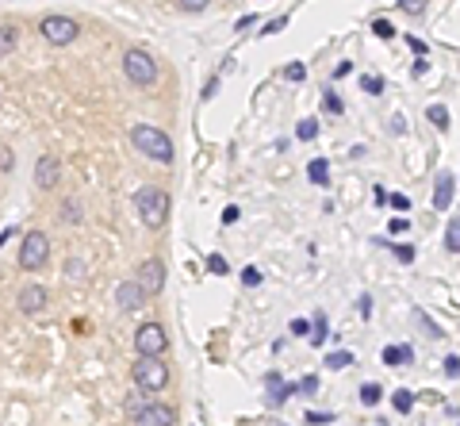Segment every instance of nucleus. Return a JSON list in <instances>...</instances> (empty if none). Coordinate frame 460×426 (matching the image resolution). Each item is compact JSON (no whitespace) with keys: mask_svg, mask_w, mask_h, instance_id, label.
<instances>
[{"mask_svg":"<svg viewBox=\"0 0 460 426\" xmlns=\"http://www.w3.org/2000/svg\"><path fill=\"white\" fill-rule=\"evenodd\" d=\"M326 315H315V338H311V346H322V338H326Z\"/></svg>","mask_w":460,"mask_h":426,"instance_id":"27","label":"nucleus"},{"mask_svg":"<svg viewBox=\"0 0 460 426\" xmlns=\"http://www.w3.org/2000/svg\"><path fill=\"white\" fill-rule=\"evenodd\" d=\"M62 223H69V227H73V223H81V204H73V200H69V204H62Z\"/></svg>","mask_w":460,"mask_h":426,"instance_id":"24","label":"nucleus"},{"mask_svg":"<svg viewBox=\"0 0 460 426\" xmlns=\"http://www.w3.org/2000/svg\"><path fill=\"white\" fill-rule=\"evenodd\" d=\"M50 258V242H46V234L42 231H31L24 238V246H19V265L27 269V273H35V269H42Z\"/></svg>","mask_w":460,"mask_h":426,"instance_id":"4","label":"nucleus"},{"mask_svg":"<svg viewBox=\"0 0 460 426\" xmlns=\"http://www.w3.org/2000/svg\"><path fill=\"white\" fill-rule=\"evenodd\" d=\"M146 288H142V281L134 276V281L119 284V292H115V303H119V311H139L142 303H146Z\"/></svg>","mask_w":460,"mask_h":426,"instance_id":"8","label":"nucleus"},{"mask_svg":"<svg viewBox=\"0 0 460 426\" xmlns=\"http://www.w3.org/2000/svg\"><path fill=\"white\" fill-rule=\"evenodd\" d=\"M411 361H414V350H411V346H387V350H384V365H411Z\"/></svg>","mask_w":460,"mask_h":426,"instance_id":"15","label":"nucleus"},{"mask_svg":"<svg viewBox=\"0 0 460 426\" xmlns=\"http://www.w3.org/2000/svg\"><path fill=\"white\" fill-rule=\"evenodd\" d=\"M445 250L460 254V219H449V227H445Z\"/></svg>","mask_w":460,"mask_h":426,"instance_id":"17","label":"nucleus"},{"mask_svg":"<svg viewBox=\"0 0 460 426\" xmlns=\"http://www.w3.org/2000/svg\"><path fill=\"white\" fill-rule=\"evenodd\" d=\"M299 392L315 396V392H319V380H315V376H303V380H299Z\"/></svg>","mask_w":460,"mask_h":426,"instance_id":"36","label":"nucleus"},{"mask_svg":"<svg viewBox=\"0 0 460 426\" xmlns=\"http://www.w3.org/2000/svg\"><path fill=\"white\" fill-rule=\"evenodd\" d=\"M181 8H184V12H204L207 0H181Z\"/></svg>","mask_w":460,"mask_h":426,"instance_id":"39","label":"nucleus"},{"mask_svg":"<svg viewBox=\"0 0 460 426\" xmlns=\"http://www.w3.org/2000/svg\"><path fill=\"white\" fill-rule=\"evenodd\" d=\"M391 407H395V411H399V415H407V411H411V407H414V396H411V392H407V388H399V392H395V396H391Z\"/></svg>","mask_w":460,"mask_h":426,"instance_id":"19","label":"nucleus"},{"mask_svg":"<svg viewBox=\"0 0 460 426\" xmlns=\"http://www.w3.org/2000/svg\"><path fill=\"white\" fill-rule=\"evenodd\" d=\"M134 426H172V407H161V403H146V407L134 415Z\"/></svg>","mask_w":460,"mask_h":426,"instance_id":"12","label":"nucleus"},{"mask_svg":"<svg viewBox=\"0 0 460 426\" xmlns=\"http://www.w3.org/2000/svg\"><path fill=\"white\" fill-rule=\"evenodd\" d=\"M296 134H299V139H303V142H311L315 134H319V119H299Z\"/></svg>","mask_w":460,"mask_h":426,"instance_id":"22","label":"nucleus"},{"mask_svg":"<svg viewBox=\"0 0 460 426\" xmlns=\"http://www.w3.org/2000/svg\"><path fill=\"white\" fill-rule=\"evenodd\" d=\"M35 184H39V188H54L57 184V161L50 158V154H42L39 166H35Z\"/></svg>","mask_w":460,"mask_h":426,"instance_id":"14","label":"nucleus"},{"mask_svg":"<svg viewBox=\"0 0 460 426\" xmlns=\"http://www.w3.org/2000/svg\"><path fill=\"white\" fill-rule=\"evenodd\" d=\"M307 330H315V323H307V319H296V323H292V335H299V338H303Z\"/></svg>","mask_w":460,"mask_h":426,"instance_id":"37","label":"nucleus"},{"mask_svg":"<svg viewBox=\"0 0 460 426\" xmlns=\"http://www.w3.org/2000/svg\"><path fill=\"white\" fill-rule=\"evenodd\" d=\"M441 369H445V376H449V380H457V376H460V357H452V353H449Z\"/></svg>","mask_w":460,"mask_h":426,"instance_id":"30","label":"nucleus"},{"mask_svg":"<svg viewBox=\"0 0 460 426\" xmlns=\"http://www.w3.org/2000/svg\"><path fill=\"white\" fill-rule=\"evenodd\" d=\"M372 31H376L380 39H395V27L387 24V19H376V24H372Z\"/></svg>","mask_w":460,"mask_h":426,"instance_id":"31","label":"nucleus"},{"mask_svg":"<svg viewBox=\"0 0 460 426\" xmlns=\"http://www.w3.org/2000/svg\"><path fill=\"white\" fill-rule=\"evenodd\" d=\"M139 281H142V288H146L150 296H157V292L165 288V265H161L157 258H146V261L139 265Z\"/></svg>","mask_w":460,"mask_h":426,"instance_id":"9","label":"nucleus"},{"mask_svg":"<svg viewBox=\"0 0 460 426\" xmlns=\"http://www.w3.org/2000/svg\"><path fill=\"white\" fill-rule=\"evenodd\" d=\"M39 31H42V39L54 42V46H69L81 27H77V19H69V16H46L39 24Z\"/></svg>","mask_w":460,"mask_h":426,"instance_id":"6","label":"nucleus"},{"mask_svg":"<svg viewBox=\"0 0 460 426\" xmlns=\"http://www.w3.org/2000/svg\"><path fill=\"white\" fill-rule=\"evenodd\" d=\"M361 315H364V319L372 315V300H369V296H361Z\"/></svg>","mask_w":460,"mask_h":426,"instance_id":"44","label":"nucleus"},{"mask_svg":"<svg viewBox=\"0 0 460 426\" xmlns=\"http://www.w3.org/2000/svg\"><path fill=\"white\" fill-rule=\"evenodd\" d=\"M238 215H242V211H238V208H234V204H230V208H227V211H222V223H227V227H230V223H238Z\"/></svg>","mask_w":460,"mask_h":426,"instance_id":"41","label":"nucleus"},{"mask_svg":"<svg viewBox=\"0 0 460 426\" xmlns=\"http://www.w3.org/2000/svg\"><path fill=\"white\" fill-rule=\"evenodd\" d=\"M134 208H139L142 223L157 231V227L165 223V215H169V196H165L161 188H154V184H146V188L134 193Z\"/></svg>","mask_w":460,"mask_h":426,"instance_id":"2","label":"nucleus"},{"mask_svg":"<svg viewBox=\"0 0 460 426\" xmlns=\"http://www.w3.org/2000/svg\"><path fill=\"white\" fill-rule=\"evenodd\" d=\"M16 303H19V311H24V315H39V311L50 303V296H46V288H39V284H27L24 292H19Z\"/></svg>","mask_w":460,"mask_h":426,"instance_id":"10","label":"nucleus"},{"mask_svg":"<svg viewBox=\"0 0 460 426\" xmlns=\"http://www.w3.org/2000/svg\"><path fill=\"white\" fill-rule=\"evenodd\" d=\"M322 104H326V112H334V116H342V96H337V92H326V96H322Z\"/></svg>","mask_w":460,"mask_h":426,"instance_id":"28","label":"nucleus"},{"mask_svg":"<svg viewBox=\"0 0 460 426\" xmlns=\"http://www.w3.org/2000/svg\"><path fill=\"white\" fill-rule=\"evenodd\" d=\"M353 361L357 357L349 350H334V353H326V361H322V365H326V369H349Z\"/></svg>","mask_w":460,"mask_h":426,"instance_id":"18","label":"nucleus"},{"mask_svg":"<svg viewBox=\"0 0 460 426\" xmlns=\"http://www.w3.org/2000/svg\"><path fill=\"white\" fill-rule=\"evenodd\" d=\"M407 42H411V51H414V54H426V42H422V39H414V35H411Z\"/></svg>","mask_w":460,"mask_h":426,"instance_id":"43","label":"nucleus"},{"mask_svg":"<svg viewBox=\"0 0 460 426\" xmlns=\"http://www.w3.org/2000/svg\"><path fill=\"white\" fill-rule=\"evenodd\" d=\"M0 51H4V54L16 51V27H12V24L0 27Z\"/></svg>","mask_w":460,"mask_h":426,"instance_id":"20","label":"nucleus"},{"mask_svg":"<svg viewBox=\"0 0 460 426\" xmlns=\"http://www.w3.org/2000/svg\"><path fill=\"white\" fill-rule=\"evenodd\" d=\"M452 193H457V177L441 173V177H437V188H434V208H437V211H449Z\"/></svg>","mask_w":460,"mask_h":426,"instance_id":"13","label":"nucleus"},{"mask_svg":"<svg viewBox=\"0 0 460 426\" xmlns=\"http://www.w3.org/2000/svg\"><path fill=\"white\" fill-rule=\"evenodd\" d=\"M242 284H246V288H257V284H261V269L246 265V269H242Z\"/></svg>","mask_w":460,"mask_h":426,"instance_id":"26","label":"nucleus"},{"mask_svg":"<svg viewBox=\"0 0 460 426\" xmlns=\"http://www.w3.org/2000/svg\"><path fill=\"white\" fill-rule=\"evenodd\" d=\"M407 227H411V223H407V219H391V234H402V231H407Z\"/></svg>","mask_w":460,"mask_h":426,"instance_id":"42","label":"nucleus"},{"mask_svg":"<svg viewBox=\"0 0 460 426\" xmlns=\"http://www.w3.org/2000/svg\"><path fill=\"white\" fill-rule=\"evenodd\" d=\"M284 77H288V81H303V77H307V69L299 66V62H292V66L284 69Z\"/></svg>","mask_w":460,"mask_h":426,"instance_id":"32","label":"nucleus"},{"mask_svg":"<svg viewBox=\"0 0 460 426\" xmlns=\"http://www.w3.org/2000/svg\"><path fill=\"white\" fill-rule=\"evenodd\" d=\"M307 423L319 426V423H334V415H322V411H307Z\"/></svg>","mask_w":460,"mask_h":426,"instance_id":"38","label":"nucleus"},{"mask_svg":"<svg viewBox=\"0 0 460 426\" xmlns=\"http://www.w3.org/2000/svg\"><path fill=\"white\" fill-rule=\"evenodd\" d=\"M265 388H269V407H280L284 400H292V396L299 392V384H284V376L280 373L265 376Z\"/></svg>","mask_w":460,"mask_h":426,"instance_id":"11","label":"nucleus"},{"mask_svg":"<svg viewBox=\"0 0 460 426\" xmlns=\"http://www.w3.org/2000/svg\"><path fill=\"white\" fill-rule=\"evenodd\" d=\"M165 346H169V338H165V330L157 323L139 326V335H134V350H139V357H161Z\"/></svg>","mask_w":460,"mask_h":426,"instance_id":"7","label":"nucleus"},{"mask_svg":"<svg viewBox=\"0 0 460 426\" xmlns=\"http://www.w3.org/2000/svg\"><path fill=\"white\" fill-rule=\"evenodd\" d=\"M307 177H311V184H326V181H330V166H326L322 158L307 161Z\"/></svg>","mask_w":460,"mask_h":426,"instance_id":"16","label":"nucleus"},{"mask_svg":"<svg viewBox=\"0 0 460 426\" xmlns=\"http://www.w3.org/2000/svg\"><path fill=\"white\" fill-rule=\"evenodd\" d=\"M426 116H430V123H434V127H441V131L449 127V112H445L441 104H430V108H426Z\"/></svg>","mask_w":460,"mask_h":426,"instance_id":"21","label":"nucleus"},{"mask_svg":"<svg viewBox=\"0 0 460 426\" xmlns=\"http://www.w3.org/2000/svg\"><path fill=\"white\" fill-rule=\"evenodd\" d=\"M131 142L139 146V154H146V158L161 161V166H169V161H172V142H169V134H161L157 127L139 123V127L131 131Z\"/></svg>","mask_w":460,"mask_h":426,"instance_id":"1","label":"nucleus"},{"mask_svg":"<svg viewBox=\"0 0 460 426\" xmlns=\"http://www.w3.org/2000/svg\"><path fill=\"white\" fill-rule=\"evenodd\" d=\"M380 396H384V392H380V384H364L361 388V403H364V407H376Z\"/></svg>","mask_w":460,"mask_h":426,"instance_id":"25","label":"nucleus"},{"mask_svg":"<svg viewBox=\"0 0 460 426\" xmlns=\"http://www.w3.org/2000/svg\"><path fill=\"white\" fill-rule=\"evenodd\" d=\"M422 4H426V0H399L402 12H422Z\"/></svg>","mask_w":460,"mask_h":426,"instance_id":"40","label":"nucleus"},{"mask_svg":"<svg viewBox=\"0 0 460 426\" xmlns=\"http://www.w3.org/2000/svg\"><path fill=\"white\" fill-rule=\"evenodd\" d=\"M361 89L369 92V96H380V92H384V81H380L376 73H364V77H361Z\"/></svg>","mask_w":460,"mask_h":426,"instance_id":"23","label":"nucleus"},{"mask_svg":"<svg viewBox=\"0 0 460 426\" xmlns=\"http://www.w3.org/2000/svg\"><path fill=\"white\" fill-rule=\"evenodd\" d=\"M284 24H288V16L272 19V24H265V27H261V35H276V31H284Z\"/></svg>","mask_w":460,"mask_h":426,"instance_id":"35","label":"nucleus"},{"mask_svg":"<svg viewBox=\"0 0 460 426\" xmlns=\"http://www.w3.org/2000/svg\"><path fill=\"white\" fill-rule=\"evenodd\" d=\"M391 254H395L399 261H407V265L414 261V246H402V242H395V246H391Z\"/></svg>","mask_w":460,"mask_h":426,"instance_id":"29","label":"nucleus"},{"mask_svg":"<svg viewBox=\"0 0 460 426\" xmlns=\"http://www.w3.org/2000/svg\"><path fill=\"white\" fill-rule=\"evenodd\" d=\"M123 73L131 77L134 85H154L157 81V62L150 58L146 51H127L123 54Z\"/></svg>","mask_w":460,"mask_h":426,"instance_id":"5","label":"nucleus"},{"mask_svg":"<svg viewBox=\"0 0 460 426\" xmlns=\"http://www.w3.org/2000/svg\"><path fill=\"white\" fill-rule=\"evenodd\" d=\"M134 384L146 392H161L169 384V369L161 365V357H139L134 361Z\"/></svg>","mask_w":460,"mask_h":426,"instance_id":"3","label":"nucleus"},{"mask_svg":"<svg viewBox=\"0 0 460 426\" xmlns=\"http://www.w3.org/2000/svg\"><path fill=\"white\" fill-rule=\"evenodd\" d=\"M207 269H211V273H219V276H222V273H227V261H222L219 254H211V258H207Z\"/></svg>","mask_w":460,"mask_h":426,"instance_id":"34","label":"nucleus"},{"mask_svg":"<svg viewBox=\"0 0 460 426\" xmlns=\"http://www.w3.org/2000/svg\"><path fill=\"white\" fill-rule=\"evenodd\" d=\"M387 204H391V208H395V211H407V208H411V200H407V196H402V193H395V196H387Z\"/></svg>","mask_w":460,"mask_h":426,"instance_id":"33","label":"nucleus"}]
</instances>
